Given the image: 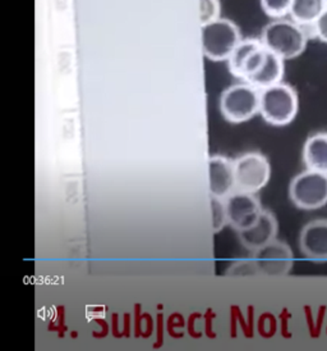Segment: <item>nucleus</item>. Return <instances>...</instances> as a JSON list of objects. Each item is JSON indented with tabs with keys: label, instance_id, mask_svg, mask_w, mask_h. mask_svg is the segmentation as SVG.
Masks as SVG:
<instances>
[{
	"label": "nucleus",
	"instance_id": "obj_1",
	"mask_svg": "<svg viewBox=\"0 0 327 351\" xmlns=\"http://www.w3.org/2000/svg\"><path fill=\"white\" fill-rule=\"evenodd\" d=\"M311 34L291 19L272 20L261 34L262 45L284 60L298 58L307 48Z\"/></svg>",
	"mask_w": 327,
	"mask_h": 351
},
{
	"label": "nucleus",
	"instance_id": "obj_2",
	"mask_svg": "<svg viewBox=\"0 0 327 351\" xmlns=\"http://www.w3.org/2000/svg\"><path fill=\"white\" fill-rule=\"evenodd\" d=\"M298 110V93L288 84L280 82L261 90L260 114L271 126H288L297 117Z\"/></svg>",
	"mask_w": 327,
	"mask_h": 351
},
{
	"label": "nucleus",
	"instance_id": "obj_3",
	"mask_svg": "<svg viewBox=\"0 0 327 351\" xmlns=\"http://www.w3.org/2000/svg\"><path fill=\"white\" fill-rule=\"evenodd\" d=\"M241 40V31L231 20L219 19L201 26L203 56L212 62H226Z\"/></svg>",
	"mask_w": 327,
	"mask_h": 351
},
{
	"label": "nucleus",
	"instance_id": "obj_4",
	"mask_svg": "<svg viewBox=\"0 0 327 351\" xmlns=\"http://www.w3.org/2000/svg\"><path fill=\"white\" fill-rule=\"evenodd\" d=\"M261 90L247 82L225 88L220 97V113L231 123H244L260 114Z\"/></svg>",
	"mask_w": 327,
	"mask_h": 351
},
{
	"label": "nucleus",
	"instance_id": "obj_5",
	"mask_svg": "<svg viewBox=\"0 0 327 351\" xmlns=\"http://www.w3.org/2000/svg\"><path fill=\"white\" fill-rule=\"evenodd\" d=\"M289 197L302 210L321 209L327 204V173L306 168L290 181Z\"/></svg>",
	"mask_w": 327,
	"mask_h": 351
},
{
	"label": "nucleus",
	"instance_id": "obj_6",
	"mask_svg": "<svg viewBox=\"0 0 327 351\" xmlns=\"http://www.w3.org/2000/svg\"><path fill=\"white\" fill-rule=\"evenodd\" d=\"M235 190L257 194L269 184L271 165L260 152H248L234 160Z\"/></svg>",
	"mask_w": 327,
	"mask_h": 351
},
{
	"label": "nucleus",
	"instance_id": "obj_7",
	"mask_svg": "<svg viewBox=\"0 0 327 351\" xmlns=\"http://www.w3.org/2000/svg\"><path fill=\"white\" fill-rule=\"evenodd\" d=\"M252 258L259 274L267 277H285L294 265V254L285 241L274 240L259 250L253 252Z\"/></svg>",
	"mask_w": 327,
	"mask_h": 351
},
{
	"label": "nucleus",
	"instance_id": "obj_8",
	"mask_svg": "<svg viewBox=\"0 0 327 351\" xmlns=\"http://www.w3.org/2000/svg\"><path fill=\"white\" fill-rule=\"evenodd\" d=\"M226 210H228V221L237 232L244 231L254 225L263 208L260 199L256 194H250L244 191L235 190L231 195L225 199Z\"/></svg>",
	"mask_w": 327,
	"mask_h": 351
},
{
	"label": "nucleus",
	"instance_id": "obj_9",
	"mask_svg": "<svg viewBox=\"0 0 327 351\" xmlns=\"http://www.w3.org/2000/svg\"><path fill=\"white\" fill-rule=\"evenodd\" d=\"M299 250L308 261L327 262V218L309 221L299 234Z\"/></svg>",
	"mask_w": 327,
	"mask_h": 351
},
{
	"label": "nucleus",
	"instance_id": "obj_10",
	"mask_svg": "<svg viewBox=\"0 0 327 351\" xmlns=\"http://www.w3.org/2000/svg\"><path fill=\"white\" fill-rule=\"evenodd\" d=\"M209 190L210 195L222 199L235 191L234 160L219 154L209 158Z\"/></svg>",
	"mask_w": 327,
	"mask_h": 351
},
{
	"label": "nucleus",
	"instance_id": "obj_11",
	"mask_svg": "<svg viewBox=\"0 0 327 351\" xmlns=\"http://www.w3.org/2000/svg\"><path fill=\"white\" fill-rule=\"evenodd\" d=\"M278 232L279 222L276 219V215L267 209H263L259 221L250 228L238 232V236L241 244L253 253L263 247L265 245L276 240Z\"/></svg>",
	"mask_w": 327,
	"mask_h": 351
},
{
	"label": "nucleus",
	"instance_id": "obj_12",
	"mask_svg": "<svg viewBox=\"0 0 327 351\" xmlns=\"http://www.w3.org/2000/svg\"><path fill=\"white\" fill-rule=\"evenodd\" d=\"M284 62V59L266 49V54L261 62L260 67L246 82L259 90H265L283 82L285 72Z\"/></svg>",
	"mask_w": 327,
	"mask_h": 351
},
{
	"label": "nucleus",
	"instance_id": "obj_13",
	"mask_svg": "<svg viewBox=\"0 0 327 351\" xmlns=\"http://www.w3.org/2000/svg\"><path fill=\"white\" fill-rule=\"evenodd\" d=\"M302 159L307 169L327 173V132H315L308 136Z\"/></svg>",
	"mask_w": 327,
	"mask_h": 351
},
{
	"label": "nucleus",
	"instance_id": "obj_14",
	"mask_svg": "<svg viewBox=\"0 0 327 351\" xmlns=\"http://www.w3.org/2000/svg\"><path fill=\"white\" fill-rule=\"evenodd\" d=\"M326 8L325 0H293L289 19L309 29Z\"/></svg>",
	"mask_w": 327,
	"mask_h": 351
},
{
	"label": "nucleus",
	"instance_id": "obj_15",
	"mask_svg": "<svg viewBox=\"0 0 327 351\" xmlns=\"http://www.w3.org/2000/svg\"><path fill=\"white\" fill-rule=\"evenodd\" d=\"M261 45H262L261 40L256 39L241 40V43L238 44V47L234 49L229 59L226 60L229 71L234 77L241 80V72H243L247 60L256 50L260 48Z\"/></svg>",
	"mask_w": 327,
	"mask_h": 351
},
{
	"label": "nucleus",
	"instance_id": "obj_16",
	"mask_svg": "<svg viewBox=\"0 0 327 351\" xmlns=\"http://www.w3.org/2000/svg\"><path fill=\"white\" fill-rule=\"evenodd\" d=\"M210 204H211L212 231L213 234H219L224 230L225 226H229L226 203H225V199L210 195Z\"/></svg>",
	"mask_w": 327,
	"mask_h": 351
},
{
	"label": "nucleus",
	"instance_id": "obj_17",
	"mask_svg": "<svg viewBox=\"0 0 327 351\" xmlns=\"http://www.w3.org/2000/svg\"><path fill=\"white\" fill-rule=\"evenodd\" d=\"M262 10L272 20L289 17L293 0H260Z\"/></svg>",
	"mask_w": 327,
	"mask_h": 351
},
{
	"label": "nucleus",
	"instance_id": "obj_18",
	"mask_svg": "<svg viewBox=\"0 0 327 351\" xmlns=\"http://www.w3.org/2000/svg\"><path fill=\"white\" fill-rule=\"evenodd\" d=\"M228 276L233 277H248V276H254L259 274L256 263L253 258H247V259H239L237 262L231 264V267L226 271Z\"/></svg>",
	"mask_w": 327,
	"mask_h": 351
},
{
	"label": "nucleus",
	"instance_id": "obj_19",
	"mask_svg": "<svg viewBox=\"0 0 327 351\" xmlns=\"http://www.w3.org/2000/svg\"><path fill=\"white\" fill-rule=\"evenodd\" d=\"M220 19L219 0H200V21L201 26Z\"/></svg>",
	"mask_w": 327,
	"mask_h": 351
},
{
	"label": "nucleus",
	"instance_id": "obj_20",
	"mask_svg": "<svg viewBox=\"0 0 327 351\" xmlns=\"http://www.w3.org/2000/svg\"><path fill=\"white\" fill-rule=\"evenodd\" d=\"M309 34L319 40L321 43L327 44V8L322 12V14L318 17L317 21L308 29Z\"/></svg>",
	"mask_w": 327,
	"mask_h": 351
},
{
	"label": "nucleus",
	"instance_id": "obj_21",
	"mask_svg": "<svg viewBox=\"0 0 327 351\" xmlns=\"http://www.w3.org/2000/svg\"><path fill=\"white\" fill-rule=\"evenodd\" d=\"M325 1H326V4H327V0H325Z\"/></svg>",
	"mask_w": 327,
	"mask_h": 351
}]
</instances>
